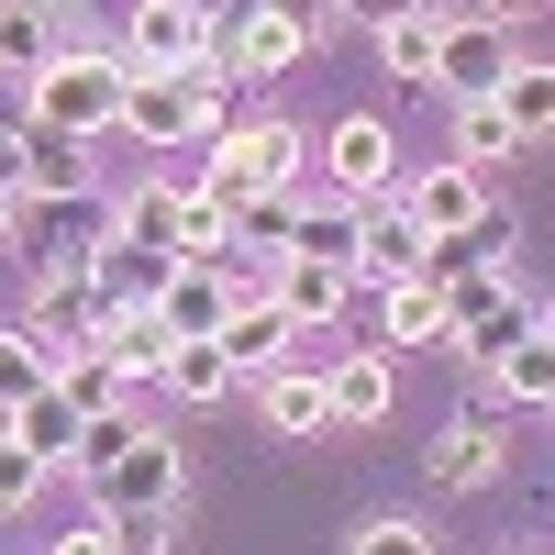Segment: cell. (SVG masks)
Segmentation results:
<instances>
[{
  "instance_id": "6da1fadb",
  "label": "cell",
  "mask_w": 555,
  "mask_h": 555,
  "mask_svg": "<svg viewBox=\"0 0 555 555\" xmlns=\"http://www.w3.org/2000/svg\"><path fill=\"white\" fill-rule=\"evenodd\" d=\"M222 122H234V78H222L211 56H201V67H133V78H122V133H145L156 156L211 145Z\"/></svg>"
},
{
  "instance_id": "7a4b0ae2",
  "label": "cell",
  "mask_w": 555,
  "mask_h": 555,
  "mask_svg": "<svg viewBox=\"0 0 555 555\" xmlns=\"http://www.w3.org/2000/svg\"><path fill=\"white\" fill-rule=\"evenodd\" d=\"M300 156H311L300 122H278V112H267V122H222L211 156H201V190L245 211V201H267V190H300Z\"/></svg>"
},
{
  "instance_id": "3957f363",
  "label": "cell",
  "mask_w": 555,
  "mask_h": 555,
  "mask_svg": "<svg viewBox=\"0 0 555 555\" xmlns=\"http://www.w3.org/2000/svg\"><path fill=\"white\" fill-rule=\"evenodd\" d=\"M122 78H133V67H122V56H101V44H89V56H67V44H56V56L34 67V112L89 145L101 122H122Z\"/></svg>"
},
{
  "instance_id": "277c9868",
  "label": "cell",
  "mask_w": 555,
  "mask_h": 555,
  "mask_svg": "<svg viewBox=\"0 0 555 555\" xmlns=\"http://www.w3.org/2000/svg\"><path fill=\"white\" fill-rule=\"evenodd\" d=\"M322 12H334V0H245V12L211 34V67H222V78H278V67L311 44Z\"/></svg>"
},
{
  "instance_id": "5b68a950",
  "label": "cell",
  "mask_w": 555,
  "mask_h": 555,
  "mask_svg": "<svg viewBox=\"0 0 555 555\" xmlns=\"http://www.w3.org/2000/svg\"><path fill=\"white\" fill-rule=\"evenodd\" d=\"M101 322H112V289H101V267H89V256H67V267H34V322H23L34 345L78 356V345H101Z\"/></svg>"
},
{
  "instance_id": "8992f818",
  "label": "cell",
  "mask_w": 555,
  "mask_h": 555,
  "mask_svg": "<svg viewBox=\"0 0 555 555\" xmlns=\"http://www.w3.org/2000/svg\"><path fill=\"white\" fill-rule=\"evenodd\" d=\"M522 67V44L500 12H467V23H444L434 44V101H500V78Z\"/></svg>"
},
{
  "instance_id": "52a82bcc",
  "label": "cell",
  "mask_w": 555,
  "mask_h": 555,
  "mask_svg": "<svg viewBox=\"0 0 555 555\" xmlns=\"http://www.w3.org/2000/svg\"><path fill=\"white\" fill-rule=\"evenodd\" d=\"M322 190H345V201H389L400 190V145H389L378 112H345L322 133Z\"/></svg>"
},
{
  "instance_id": "ba28073f",
  "label": "cell",
  "mask_w": 555,
  "mask_h": 555,
  "mask_svg": "<svg viewBox=\"0 0 555 555\" xmlns=\"http://www.w3.org/2000/svg\"><path fill=\"white\" fill-rule=\"evenodd\" d=\"M178 489H190V467H178V434L122 444V467H101V478H89L101 522H112V512H178Z\"/></svg>"
},
{
  "instance_id": "9c48e42d",
  "label": "cell",
  "mask_w": 555,
  "mask_h": 555,
  "mask_svg": "<svg viewBox=\"0 0 555 555\" xmlns=\"http://www.w3.org/2000/svg\"><path fill=\"white\" fill-rule=\"evenodd\" d=\"M389 201L423 222V234H478V222L500 211V201H489V178H478V167H455V156H444V167H423V178H400Z\"/></svg>"
},
{
  "instance_id": "30bf717a",
  "label": "cell",
  "mask_w": 555,
  "mask_h": 555,
  "mask_svg": "<svg viewBox=\"0 0 555 555\" xmlns=\"http://www.w3.org/2000/svg\"><path fill=\"white\" fill-rule=\"evenodd\" d=\"M423 256H434V234H423V222H411L400 201H366V211H356V289L423 278Z\"/></svg>"
},
{
  "instance_id": "8fae6325",
  "label": "cell",
  "mask_w": 555,
  "mask_h": 555,
  "mask_svg": "<svg viewBox=\"0 0 555 555\" xmlns=\"http://www.w3.org/2000/svg\"><path fill=\"white\" fill-rule=\"evenodd\" d=\"M156 311H167V334H178V345H211V334H222V311H234V278H222V256H178V267H167V289H156Z\"/></svg>"
},
{
  "instance_id": "7c38bea8",
  "label": "cell",
  "mask_w": 555,
  "mask_h": 555,
  "mask_svg": "<svg viewBox=\"0 0 555 555\" xmlns=\"http://www.w3.org/2000/svg\"><path fill=\"white\" fill-rule=\"evenodd\" d=\"M267 300L289 311L300 334H311V322H345V311H356V267H345V256H278Z\"/></svg>"
},
{
  "instance_id": "4fadbf2b",
  "label": "cell",
  "mask_w": 555,
  "mask_h": 555,
  "mask_svg": "<svg viewBox=\"0 0 555 555\" xmlns=\"http://www.w3.org/2000/svg\"><path fill=\"white\" fill-rule=\"evenodd\" d=\"M211 56V23L190 0H133V34H122V67H201Z\"/></svg>"
},
{
  "instance_id": "5bb4252c",
  "label": "cell",
  "mask_w": 555,
  "mask_h": 555,
  "mask_svg": "<svg viewBox=\"0 0 555 555\" xmlns=\"http://www.w3.org/2000/svg\"><path fill=\"white\" fill-rule=\"evenodd\" d=\"M256 411H267V434L311 444V434H334V378H322V366H267V378H256Z\"/></svg>"
},
{
  "instance_id": "9a60e30c",
  "label": "cell",
  "mask_w": 555,
  "mask_h": 555,
  "mask_svg": "<svg viewBox=\"0 0 555 555\" xmlns=\"http://www.w3.org/2000/svg\"><path fill=\"white\" fill-rule=\"evenodd\" d=\"M211 345L234 356V378H267V366H289L300 322H289V311H278V300L256 289V300H234V311H222V334H211Z\"/></svg>"
},
{
  "instance_id": "2e32d148",
  "label": "cell",
  "mask_w": 555,
  "mask_h": 555,
  "mask_svg": "<svg viewBox=\"0 0 555 555\" xmlns=\"http://www.w3.org/2000/svg\"><path fill=\"white\" fill-rule=\"evenodd\" d=\"M455 334V322H444V289H434V278H389V289H378V345L389 356H423V345H444Z\"/></svg>"
},
{
  "instance_id": "e0dca14e",
  "label": "cell",
  "mask_w": 555,
  "mask_h": 555,
  "mask_svg": "<svg viewBox=\"0 0 555 555\" xmlns=\"http://www.w3.org/2000/svg\"><path fill=\"white\" fill-rule=\"evenodd\" d=\"M101 356L122 366V389H133V378H156V366L178 356V334H167V311H156V300H112V322H101Z\"/></svg>"
},
{
  "instance_id": "ac0fdd59",
  "label": "cell",
  "mask_w": 555,
  "mask_h": 555,
  "mask_svg": "<svg viewBox=\"0 0 555 555\" xmlns=\"http://www.w3.org/2000/svg\"><path fill=\"white\" fill-rule=\"evenodd\" d=\"M423 478H434V489H489V478H500V423H444V434L423 444Z\"/></svg>"
},
{
  "instance_id": "d6986e66",
  "label": "cell",
  "mask_w": 555,
  "mask_h": 555,
  "mask_svg": "<svg viewBox=\"0 0 555 555\" xmlns=\"http://www.w3.org/2000/svg\"><path fill=\"white\" fill-rule=\"evenodd\" d=\"M322 378H334V423H378L389 389H400V366H389V345H366V356H345V366H322Z\"/></svg>"
},
{
  "instance_id": "ffe728a7",
  "label": "cell",
  "mask_w": 555,
  "mask_h": 555,
  "mask_svg": "<svg viewBox=\"0 0 555 555\" xmlns=\"http://www.w3.org/2000/svg\"><path fill=\"white\" fill-rule=\"evenodd\" d=\"M522 156V133H512V112L500 101H455V167H478V178H500Z\"/></svg>"
},
{
  "instance_id": "44dd1931",
  "label": "cell",
  "mask_w": 555,
  "mask_h": 555,
  "mask_svg": "<svg viewBox=\"0 0 555 555\" xmlns=\"http://www.w3.org/2000/svg\"><path fill=\"white\" fill-rule=\"evenodd\" d=\"M78 423H89V411H78V400H67L56 378H44V389H34V400L12 411V434H23L34 455H44V467H67V455H78Z\"/></svg>"
},
{
  "instance_id": "7402d4cb",
  "label": "cell",
  "mask_w": 555,
  "mask_h": 555,
  "mask_svg": "<svg viewBox=\"0 0 555 555\" xmlns=\"http://www.w3.org/2000/svg\"><path fill=\"white\" fill-rule=\"evenodd\" d=\"M533 322H544V311H533L522 289H500V300H489L478 322H455V356H467V366H500V356H512V345L533 334Z\"/></svg>"
},
{
  "instance_id": "603a6c76",
  "label": "cell",
  "mask_w": 555,
  "mask_h": 555,
  "mask_svg": "<svg viewBox=\"0 0 555 555\" xmlns=\"http://www.w3.org/2000/svg\"><path fill=\"white\" fill-rule=\"evenodd\" d=\"M434 44H444V12H400V23H378V67L400 89H434Z\"/></svg>"
},
{
  "instance_id": "cb8c5ba5",
  "label": "cell",
  "mask_w": 555,
  "mask_h": 555,
  "mask_svg": "<svg viewBox=\"0 0 555 555\" xmlns=\"http://www.w3.org/2000/svg\"><path fill=\"white\" fill-rule=\"evenodd\" d=\"M89 267H101V289H112V300H156L178 256H156V245H122V234H101V245H89Z\"/></svg>"
},
{
  "instance_id": "d4e9b609",
  "label": "cell",
  "mask_w": 555,
  "mask_h": 555,
  "mask_svg": "<svg viewBox=\"0 0 555 555\" xmlns=\"http://www.w3.org/2000/svg\"><path fill=\"white\" fill-rule=\"evenodd\" d=\"M500 112H512L522 145H544V133H555V67H544V56H522L512 78H500Z\"/></svg>"
},
{
  "instance_id": "484cf974",
  "label": "cell",
  "mask_w": 555,
  "mask_h": 555,
  "mask_svg": "<svg viewBox=\"0 0 555 555\" xmlns=\"http://www.w3.org/2000/svg\"><path fill=\"white\" fill-rule=\"evenodd\" d=\"M145 434H156L145 411H122V400H112V411H89V423H78V455H67V467H78V478H101V467H122V444H145Z\"/></svg>"
},
{
  "instance_id": "4316f807",
  "label": "cell",
  "mask_w": 555,
  "mask_h": 555,
  "mask_svg": "<svg viewBox=\"0 0 555 555\" xmlns=\"http://www.w3.org/2000/svg\"><path fill=\"white\" fill-rule=\"evenodd\" d=\"M156 378L178 389V411H211L222 389H234V356H222V345H178V356L156 366Z\"/></svg>"
},
{
  "instance_id": "83f0119b",
  "label": "cell",
  "mask_w": 555,
  "mask_h": 555,
  "mask_svg": "<svg viewBox=\"0 0 555 555\" xmlns=\"http://www.w3.org/2000/svg\"><path fill=\"white\" fill-rule=\"evenodd\" d=\"M112 234H122V245H156V256H178V178H156V190H133V201L112 211Z\"/></svg>"
},
{
  "instance_id": "f1b7e54d",
  "label": "cell",
  "mask_w": 555,
  "mask_h": 555,
  "mask_svg": "<svg viewBox=\"0 0 555 555\" xmlns=\"http://www.w3.org/2000/svg\"><path fill=\"white\" fill-rule=\"evenodd\" d=\"M234 245V201H211L201 178H178V256H222Z\"/></svg>"
},
{
  "instance_id": "f546056e",
  "label": "cell",
  "mask_w": 555,
  "mask_h": 555,
  "mask_svg": "<svg viewBox=\"0 0 555 555\" xmlns=\"http://www.w3.org/2000/svg\"><path fill=\"white\" fill-rule=\"evenodd\" d=\"M56 56V34H44V0H0V78H34Z\"/></svg>"
},
{
  "instance_id": "4dcf8cb0",
  "label": "cell",
  "mask_w": 555,
  "mask_h": 555,
  "mask_svg": "<svg viewBox=\"0 0 555 555\" xmlns=\"http://www.w3.org/2000/svg\"><path fill=\"white\" fill-rule=\"evenodd\" d=\"M44 378H56V345H34V334H0V411H23Z\"/></svg>"
},
{
  "instance_id": "1f68e13d",
  "label": "cell",
  "mask_w": 555,
  "mask_h": 555,
  "mask_svg": "<svg viewBox=\"0 0 555 555\" xmlns=\"http://www.w3.org/2000/svg\"><path fill=\"white\" fill-rule=\"evenodd\" d=\"M56 389H67L78 411H112V400H122V366H112L101 345H78V356H56Z\"/></svg>"
},
{
  "instance_id": "d6a6232c",
  "label": "cell",
  "mask_w": 555,
  "mask_h": 555,
  "mask_svg": "<svg viewBox=\"0 0 555 555\" xmlns=\"http://www.w3.org/2000/svg\"><path fill=\"white\" fill-rule=\"evenodd\" d=\"M34 489H44V455H34V444H23L12 423H0V512H23Z\"/></svg>"
},
{
  "instance_id": "836d02e7",
  "label": "cell",
  "mask_w": 555,
  "mask_h": 555,
  "mask_svg": "<svg viewBox=\"0 0 555 555\" xmlns=\"http://www.w3.org/2000/svg\"><path fill=\"white\" fill-rule=\"evenodd\" d=\"M345 555H444V544H434L423 522H400V512H389V522H356V544H345Z\"/></svg>"
},
{
  "instance_id": "e575fe53",
  "label": "cell",
  "mask_w": 555,
  "mask_h": 555,
  "mask_svg": "<svg viewBox=\"0 0 555 555\" xmlns=\"http://www.w3.org/2000/svg\"><path fill=\"white\" fill-rule=\"evenodd\" d=\"M101 533H112V555H167V533H178V512H112Z\"/></svg>"
},
{
  "instance_id": "d590c367",
  "label": "cell",
  "mask_w": 555,
  "mask_h": 555,
  "mask_svg": "<svg viewBox=\"0 0 555 555\" xmlns=\"http://www.w3.org/2000/svg\"><path fill=\"white\" fill-rule=\"evenodd\" d=\"M345 12H356L366 34H378V23H400V12H444V0H345Z\"/></svg>"
},
{
  "instance_id": "8d00e7d4",
  "label": "cell",
  "mask_w": 555,
  "mask_h": 555,
  "mask_svg": "<svg viewBox=\"0 0 555 555\" xmlns=\"http://www.w3.org/2000/svg\"><path fill=\"white\" fill-rule=\"evenodd\" d=\"M0 190H23V133L0 122Z\"/></svg>"
},
{
  "instance_id": "74e56055",
  "label": "cell",
  "mask_w": 555,
  "mask_h": 555,
  "mask_svg": "<svg viewBox=\"0 0 555 555\" xmlns=\"http://www.w3.org/2000/svg\"><path fill=\"white\" fill-rule=\"evenodd\" d=\"M56 555H112V533H89V522H78V533H67Z\"/></svg>"
},
{
  "instance_id": "f35d334b",
  "label": "cell",
  "mask_w": 555,
  "mask_h": 555,
  "mask_svg": "<svg viewBox=\"0 0 555 555\" xmlns=\"http://www.w3.org/2000/svg\"><path fill=\"white\" fill-rule=\"evenodd\" d=\"M190 12H201V23H211V34H222V23H234V12H245V0H190Z\"/></svg>"
},
{
  "instance_id": "ab89813d",
  "label": "cell",
  "mask_w": 555,
  "mask_h": 555,
  "mask_svg": "<svg viewBox=\"0 0 555 555\" xmlns=\"http://www.w3.org/2000/svg\"><path fill=\"white\" fill-rule=\"evenodd\" d=\"M12 201H23V190H0V245H12Z\"/></svg>"
},
{
  "instance_id": "60d3db41",
  "label": "cell",
  "mask_w": 555,
  "mask_h": 555,
  "mask_svg": "<svg viewBox=\"0 0 555 555\" xmlns=\"http://www.w3.org/2000/svg\"><path fill=\"white\" fill-rule=\"evenodd\" d=\"M489 12H500V23H512V12H533V0H489Z\"/></svg>"
},
{
  "instance_id": "b9f144b4",
  "label": "cell",
  "mask_w": 555,
  "mask_h": 555,
  "mask_svg": "<svg viewBox=\"0 0 555 555\" xmlns=\"http://www.w3.org/2000/svg\"><path fill=\"white\" fill-rule=\"evenodd\" d=\"M0 423H12V411H0Z\"/></svg>"
}]
</instances>
